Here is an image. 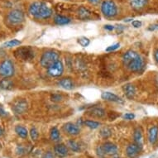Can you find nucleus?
<instances>
[{
    "label": "nucleus",
    "instance_id": "nucleus-1",
    "mask_svg": "<svg viewBox=\"0 0 158 158\" xmlns=\"http://www.w3.org/2000/svg\"><path fill=\"white\" fill-rule=\"evenodd\" d=\"M123 63L126 67L133 72L142 70L144 65L143 58L134 51H128L123 56Z\"/></svg>",
    "mask_w": 158,
    "mask_h": 158
},
{
    "label": "nucleus",
    "instance_id": "nucleus-2",
    "mask_svg": "<svg viewBox=\"0 0 158 158\" xmlns=\"http://www.w3.org/2000/svg\"><path fill=\"white\" fill-rule=\"evenodd\" d=\"M29 13L37 19H47L52 17V10L47 3L43 2H34L29 7Z\"/></svg>",
    "mask_w": 158,
    "mask_h": 158
},
{
    "label": "nucleus",
    "instance_id": "nucleus-3",
    "mask_svg": "<svg viewBox=\"0 0 158 158\" xmlns=\"http://www.w3.org/2000/svg\"><path fill=\"white\" fill-rule=\"evenodd\" d=\"M59 53L55 51H47L42 54L40 63L42 67L48 68L51 67L52 65H54L55 63L57 62L59 60Z\"/></svg>",
    "mask_w": 158,
    "mask_h": 158
},
{
    "label": "nucleus",
    "instance_id": "nucleus-4",
    "mask_svg": "<svg viewBox=\"0 0 158 158\" xmlns=\"http://www.w3.org/2000/svg\"><path fill=\"white\" fill-rule=\"evenodd\" d=\"M101 11L107 18H114L118 13V8L114 1L105 0L101 4Z\"/></svg>",
    "mask_w": 158,
    "mask_h": 158
},
{
    "label": "nucleus",
    "instance_id": "nucleus-5",
    "mask_svg": "<svg viewBox=\"0 0 158 158\" xmlns=\"http://www.w3.org/2000/svg\"><path fill=\"white\" fill-rule=\"evenodd\" d=\"M14 56L18 60H31L34 58V51L30 47H21L14 52Z\"/></svg>",
    "mask_w": 158,
    "mask_h": 158
},
{
    "label": "nucleus",
    "instance_id": "nucleus-6",
    "mask_svg": "<svg viewBox=\"0 0 158 158\" xmlns=\"http://www.w3.org/2000/svg\"><path fill=\"white\" fill-rule=\"evenodd\" d=\"M24 16L23 12L19 9H13L8 14L7 19L9 23L13 25H17V24L22 23L24 21Z\"/></svg>",
    "mask_w": 158,
    "mask_h": 158
},
{
    "label": "nucleus",
    "instance_id": "nucleus-7",
    "mask_svg": "<svg viewBox=\"0 0 158 158\" xmlns=\"http://www.w3.org/2000/svg\"><path fill=\"white\" fill-rule=\"evenodd\" d=\"M14 74V65L10 60H3L0 64V75L4 78L13 76Z\"/></svg>",
    "mask_w": 158,
    "mask_h": 158
},
{
    "label": "nucleus",
    "instance_id": "nucleus-8",
    "mask_svg": "<svg viewBox=\"0 0 158 158\" xmlns=\"http://www.w3.org/2000/svg\"><path fill=\"white\" fill-rule=\"evenodd\" d=\"M63 70H64V66L61 61L58 60L54 65H52L51 67L47 69V74L52 77H58L62 75Z\"/></svg>",
    "mask_w": 158,
    "mask_h": 158
},
{
    "label": "nucleus",
    "instance_id": "nucleus-9",
    "mask_svg": "<svg viewBox=\"0 0 158 158\" xmlns=\"http://www.w3.org/2000/svg\"><path fill=\"white\" fill-rule=\"evenodd\" d=\"M28 109V104L25 99H18L13 105V111L14 114L20 115L23 114Z\"/></svg>",
    "mask_w": 158,
    "mask_h": 158
},
{
    "label": "nucleus",
    "instance_id": "nucleus-10",
    "mask_svg": "<svg viewBox=\"0 0 158 158\" xmlns=\"http://www.w3.org/2000/svg\"><path fill=\"white\" fill-rule=\"evenodd\" d=\"M142 148H143V146L137 145L136 143H134V144H130L129 146H127V150H126L127 156L130 158L137 157V155L139 154V152L142 150Z\"/></svg>",
    "mask_w": 158,
    "mask_h": 158
},
{
    "label": "nucleus",
    "instance_id": "nucleus-11",
    "mask_svg": "<svg viewBox=\"0 0 158 158\" xmlns=\"http://www.w3.org/2000/svg\"><path fill=\"white\" fill-rule=\"evenodd\" d=\"M101 98L104 100L110 102H115L118 104H123V100L120 98L119 96L116 95L115 94H113L111 92H103L101 94Z\"/></svg>",
    "mask_w": 158,
    "mask_h": 158
},
{
    "label": "nucleus",
    "instance_id": "nucleus-12",
    "mask_svg": "<svg viewBox=\"0 0 158 158\" xmlns=\"http://www.w3.org/2000/svg\"><path fill=\"white\" fill-rule=\"evenodd\" d=\"M148 0H129V4L133 10L139 11L148 5Z\"/></svg>",
    "mask_w": 158,
    "mask_h": 158
},
{
    "label": "nucleus",
    "instance_id": "nucleus-13",
    "mask_svg": "<svg viewBox=\"0 0 158 158\" xmlns=\"http://www.w3.org/2000/svg\"><path fill=\"white\" fill-rule=\"evenodd\" d=\"M64 130L67 132L68 134L71 135V136H76L81 132V130L77 125L74 124L72 123H65V126H64Z\"/></svg>",
    "mask_w": 158,
    "mask_h": 158
},
{
    "label": "nucleus",
    "instance_id": "nucleus-14",
    "mask_svg": "<svg viewBox=\"0 0 158 158\" xmlns=\"http://www.w3.org/2000/svg\"><path fill=\"white\" fill-rule=\"evenodd\" d=\"M54 153L58 157L63 158L68 155V148L64 144H57L55 146Z\"/></svg>",
    "mask_w": 158,
    "mask_h": 158
},
{
    "label": "nucleus",
    "instance_id": "nucleus-15",
    "mask_svg": "<svg viewBox=\"0 0 158 158\" xmlns=\"http://www.w3.org/2000/svg\"><path fill=\"white\" fill-rule=\"evenodd\" d=\"M105 155H115L118 153V147L112 143H105L102 146Z\"/></svg>",
    "mask_w": 158,
    "mask_h": 158
},
{
    "label": "nucleus",
    "instance_id": "nucleus-16",
    "mask_svg": "<svg viewBox=\"0 0 158 158\" xmlns=\"http://www.w3.org/2000/svg\"><path fill=\"white\" fill-rule=\"evenodd\" d=\"M158 139V127L153 126L148 131V141L151 144H155Z\"/></svg>",
    "mask_w": 158,
    "mask_h": 158
},
{
    "label": "nucleus",
    "instance_id": "nucleus-17",
    "mask_svg": "<svg viewBox=\"0 0 158 158\" xmlns=\"http://www.w3.org/2000/svg\"><path fill=\"white\" fill-rule=\"evenodd\" d=\"M123 90L128 98H132L136 94V89L132 84H127L123 86Z\"/></svg>",
    "mask_w": 158,
    "mask_h": 158
},
{
    "label": "nucleus",
    "instance_id": "nucleus-18",
    "mask_svg": "<svg viewBox=\"0 0 158 158\" xmlns=\"http://www.w3.org/2000/svg\"><path fill=\"white\" fill-rule=\"evenodd\" d=\"M58 85L61 87V88L65 89H67V90H70L74 88V83L71 79L70 78H64V79H61Z\"/></svg>",
    "mask_w": 158,
    "mask_h": 158
},
{
    "label": "nucleus",
    "instance_id": "nucleus-19",
    "mask_svg": "<svg viewBox=\"0 0 158 158\" xmlns=\"http://www.w3.org/2000/svg\"><path fill=\"white\" fill-rule=\"evenodd\" d=\"M13 88V81L5 78L2 81H0V89H3V90H10Z\"/></svg>",
    "mask_w": 158,
    "mask_h": 158
},
{
    "label": "nucleus",
    "instance_id": "nucleus-20",
    "mask_svg": "<svg viewBox=\"0 0 158 158\" xmlns=\"http://www.w3.org/2000/svg\"><path fill=\"white\" fill-rule=\"evenodd\" d=\"M90 116L95 118H103L105 115V111L101 108H93L88 112Z\"/></svg>",
    "mask_w": 158,
    "mask_h": 158
},
{
    "label": "nucleus",
    "instance_id": "nucleus-21",
    "mask_svg": "<svg viewBox=\"0 0 158 158\" xmlns=\"http://www.w3.org/2000/svg\"><path fill=\"white\" fill-rule=\"evenodd\" d=\"M78 14H79V18L82 19V20H88L91 17V13L89 12V9L84 8V7H81V8H79V12H78Z\"/></svg>",
    "mask_w": 158,
    "mask_h": 158
},
{
    "label": "nucleus",
    "instance_id": "nucleus-22",
    "mask_svg": "<svg viewBox=\"0 0 158 158\" xmlns=\"http://www.w3.org/2000/svg\"><path fill=\"white\" fill-rule=\"evenodd\" d=\"M133 137H134L135 143L139 146H143V132L142 130L139 127H137V129L134 131V134H133Z\"/></svg>",
    "mask_w": 158,
    "mask_h": 158
},
{
    "label": "nucleus",
    "instance_id": "nucleus-23",
    "mask_svg": "<svg viewBox=\"0 0 158 158\" xmlns=\"http://www.w3.org/2000/svg\"><path fill=\"white\" fill-rule=\"evenodd\" d=\"M55 23L57 25H66V24L70 23V19L67 17L61 15H57L54 19Z\"/></svg>",
    "mask_w": 158,
    "mask_h": 158
},
{
    "label": "nucleus",
    "instance_id": "nucleus-24",
    "mask_svg": "<svg viewBox=\"0 0 158 158\" xmlns=\"http://www.w3.org/2000/svg\"><path fill=\"white\" fill-rule=\"evenodd\" d=\"M15 132L16 133H17L19 137H22V138H27V135H28V132H27V130L26 127H23V126H20V125L16 126Z\"/></svg>",
    "mask_w": 158,
    "mask_h": 158
},
{
    "label": "nucleus",
    "instance_id": "nucleus-25",
    "mask_svg": "<svg viewBox=\"0 0 158 158\" xmlns=\"http://www.w3.org/2000/svg\"><path fill=\"white\" fill-rule=\"evenodd\" d=\"M67 145L68 147L70 148V150L73 151V152H80V151H81V147H80V145H79L75 141H73V140L68 141Z\"/></svg>",
    "mask_w": 158,
    "mask_h": 158
},
{
    "label": "nucleus",
    "instance_id": "nucleus-26",
    "mask_svg": "<svg viewBox=\"0 0 158 158\" xmlns=\"http://www.w3.org/2000/svg\"><path fill=\"white\" fill-rule=\"evenodd\" d=\"M50 137L52 138V140L57 141L60 139V132L59 130L57 129L56 127H52L50 132Z\"/></svg>",
    "mask_w": 158,
    "mask_h": 158
},
{
    "label": "nucleus",
    "instance_id": "nucleus-27",
    "mask_svg": "<svg viewBox=\"0 0 158 158\" xmlns=\"http://www.w3.org/2000/svg\"><path fill=\"white\" fill-rule=\"evenodd\" d=\"M19 45H21V42L17 40V39H13V40H10V41L5 42V43L3 45V47L10 48V47H17V46H19Z\"/></svg>",
    "mask_w": 158,
    "mask_h": 158
},
{
    "label": "nucleus",
    "instance_id": "nucleus-28",
    "mask_svg": "<svg viewBox=\"0 0 158 158\" xmlns=\"http://www.w3.org/2000/svg\"><path fill=\"white\" fill-rule=\"evenodd\" d=\"M84 123L89 127V128H92V129H95V128H98L99 126H100V123L95 122V121H92V120H85Z\"/></svg>",
    "mask_w": 158,
    "mask_h": 158
},
{
    "label": "nucleus",
    "instance_id": "nucleus-29",
    "mask_svg": "<svg viewBox=\"0 0 158 158\" xmlns=\"http://www.w3.org/2000/svg\"><path fill=\"white\" fill-rule=\"evenodd\" d=\"M99 133L101 135V137H103L104 138H108V137H109L111 136L112 132L109 127H104V128H102V129L100 130Z\"/></svg>",
    "mask_w": 158,
    "mask_h": 158
},
{
    "label": "nucleus",
    "instance_id": "nucleus-30",
    "mask_svg": "<svg viewBox=\"0 0 158 158\" xmlns=\"http://www.w3.org/2000/svg\"><path fill=\"white\" fill-rule=\"evenodd\" d=\"M78 43L81 45V47H88L90 42H89V40L88 38H86L85 36H82V37H80V38L78 39Z\"/></svg>",
    "mask_w": 158,
    "mask_h": 158
},
{
    "label": "nucleus",
    "instance_id": "nucleus-31",
    "mask_svg": "<svg viewBox=\"0 0 158 158\" xmlns=\"http://www.w3.org/2000/svg\"><path fill=\"white\" fill-rule=\"evenodd\" d=\"M30 136H31V140L34 141V142L38 139L39 133L36 127H32V128H31V131H30Z\"/></svg>",
    "mask_w": 158,
    "mask_h": 158
},
{
    "label": "nucleus",
    "instance_id": "nucleus-32",
    "mask_svg": "<svg viewBox=\"0 0 158 158\" xmlns=\"http://www.w3.org/2000/svg\"><path fill=\"white\" fill-rule=\"evenodd\" d=\"M96 152H97V155L99 158H104V156H105V153H104L102 147H98L96 149Z\"/></svg>",
    "mask_w": 158,
    "mask_h": 158
},
{
    "label": "nucleus",
    "instance_id": "nucleus-33",
    "mask_svg": "<svg viewBox=\"0 0 158 158\" xmlns=\"http://www.w3.org/2000/svg\"><path fill=\"white\" fill-rule=\"evenodd\" d=\"M120 47V45L118 43H117V44H114V45H112V46H109V47H107L105 51L107 52H113V51H115L116 49H118V47Z\"/></svg>",
    "mask_w": 158,
    "mask_h": 158
},
{
    "label": "nucleus",
    "instance_id": "nucleus-34",
    "mask_svg": "<svg viewBox=\"0 0 158 158\" xmlns=\"http://www.w3.org/2000/svg\"><path fill=\"white\" fill-rule=\"evenodd\" d=\"M52 100L54 102H59L62 100V96L60 95V94H55L53 95H52Z\"/></svg>",
    "mask_w": 158,
    "mask_h": 158
},
{
    "label": "nucleus",
    "instance_id": "nucleus-35",
    "mask_svg": "<svg viewBox=\"0 0 158 158\" xmlns=\"http://www.w3.org/2000/svg\"><path fill=\"white\" fill-rule=\"evenodd\" d=\"M142 22L138 21V20H134V21L132 22V27H134L136 28H138V27H142Z\"/></svg>",
    "mask_w": 158,
    "mask_h": 158
},
{
    "label": "nucleus",
    "instance_id": "nucleus-36",
    "mask_svg": "<svg viewBox=\"0 0 158 158\" xmlns=\"http://www.w3.org/2000/svg\"><path fill=\"white\" fill-rule=\"evenodd\" d=\"M42 158H55L54 154L51 152H45L43 155H42Z\"/></svg>",
    "mask_w": 158,
    "mask_h": 158
},
{
    "label": "nucleus",
    "instance_id": "nucleus-37",
    "mask_svg": "<svg viewBox=\"0 0 158 158\" xmlns=\"http://www.w3.org/2000/svg\"><path fill=\"white\" fill-rule=\"evenodd\" d=\"M135 118V115L133 114H130V113H127L124 115V118L127 120H132Z\"/></svg>",
    "mask_w": 158,
    "mask_h": 158
},
{
    "label": "nucleus",
    "instance_id": "nucleus-38",
    "mask_svg": "<svg viewBox=\"0 0 158 158\" xmlns=\"http://www.w3.org/2000/svg\"><path fill=\"white\" fill-rule=\"evenodd\" d=\"M25 152H26V150H25V148H23V147H18V149H17V152H18V154H20V155L25 153Z\"/></svg>",
    "mask_w": 158,
    "mask_h": 158
},
{
    "label": "nucleus",
    "instance_id": "nucleus-39",
    "mask_svg": "<svg viewBox=\"0 0 158 158\" xmlns=\"http://www.w3.org/2000/svg\"><path fill=\"white\" fill-rule=\"evenodd\" d=\"M0 115H1V116H7V115H8V114L6 113L5 110L3 109V107L2 106H0Z\"/></svg>",
    "mask_w": 158,
    "mask_h": 158
},
{
    "label": "nucleus",
    "instance_id": "nucleus-40",
    "mask_svg": "<svg viewBox=\"0 0 158 158\" xmlns=\"http://www.w3.org/2000/svg\"><path fill=\"white\" fill-rule=\"evenodd\" d=\"M104 28L108 30V31H113L114 29V27L112 26V25H105L104 26Z\"/></svg>",
    "mask_w": 158,
    "mask_h": 158
},
{
    "label": "nucleus",
    "instance_id": "nucleus-41",
    "mask_svg": "<svg viewBox=\"0 0 158 158\" xmlns=\"http://www.w3.org/2000/svg\"><path fill=\"white\" fill-rule=\"evenodd\" d=\"M88 1L92 4H97L100 2V0H88Z\"/></svg>",
    "mask_w": 158,
    "mask_h": 158
},
{
    "label": "nucleus",
    "instance_id": "nucleus-42",
    "mask_svg": "<svg viewBox=\"0 0 158 158\" xmlns=\"http://www.w3.org/2000/svg\"><path fill=\"white\" fill-rule=\"evenodd\" d=\"M152 27H150V30H155V29H158V25H154V26H151Z\"/></svg>",
    "mask_w": 158,
    "mask_h": 158
},
{
    "label": "nucleus",
    "instance_id": "nucleus-43",
    "mask_svg": "<svg viewBox=\"0 0 158 158\" xmlns=\"http://www.w3.org/2000/svg\"><path fill=\"white\" fill-rule=\"evenodd\" d=\"M155 58H156V61L158 62V51H156L155 53Z\"/></svg>",
    "mask_w": 158,
    "mask_h": 158
},
{
    "label": "nucleus",
    "instance_id": "nucleus-44",
    "mask_svg": "<svg viewBox=\"0 0 158 158\" xmlns=\"http://www.w3.org/2000/svg\"><path fill=\"white\" fill-rule=\"evenodd\" d=\"M3 130L2 129V127H0V137H1V136H3Z\"/></svg>",
    "mask_w": 158,
    "mask_h": 158
},
{
    "label": "nucleus",
    "instance_id": "nucleus-45",
    "mask_svg": "<svg viewBox=\"0 0 158 158\" xmlns=\"http://www.w3.org/2000/svg\"><path fill=\"white\" fill-rule=\"evenodd\" d=\"M113 158H119V156L117 155V154H115V155H114V156H113Z\"/></svg>",
    "mask_w": 158,
    "mask_h": 158
}]
</instances>
